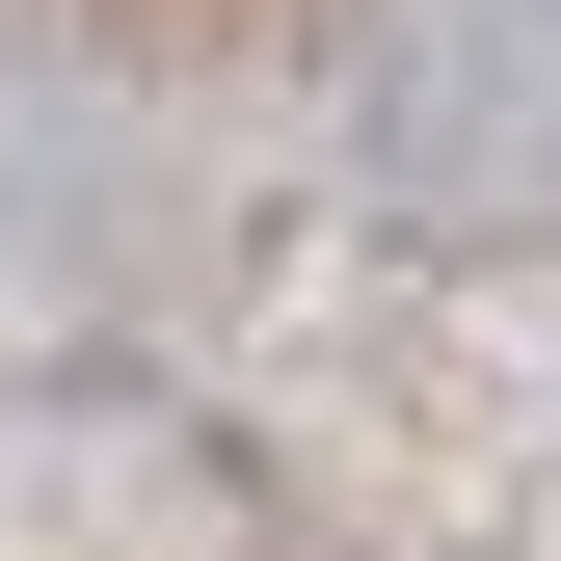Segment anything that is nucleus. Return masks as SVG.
Wrapping results in <instances>:
<instances>
[{
  "instance_id": "f257e3e1",
  "label": "nucleus",
  "mask_w": 561,
  "mask_h": 561,
  "mask_svg": "<svg viewBox=\"0 0 561 561\" xmlns=\"http://www.w3.org/2000/svg\"><path fill=\"white\" fill-rule=\"evenodd\" d=\"M107 27H295V0H107Z\"/></svg>"
}]
</instances>
